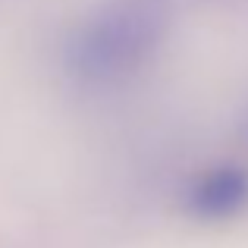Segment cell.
<instances>
[{
    "label": "cell",
    "instance_id": "6da1fadb",
    "mask_svg": "<svg viewBox=\"0 0 248 248\" xmlns=\"http://www.w3.org/2000/svg\"><path fill=\"white\" fill-rule=\"evenodd\" d=\"M170 16V0H107L69 38L66 66L94 85L123 79L151 60Z\"/></svg>",
    "mask_w": 248,
    "mask_h": 248
},
{
    "label": "cell",
    "instance_id": "7a4b0ae2",
    "mask_svg": "<svg viewBox=\"0 0 248 248\" xmlns=\"http://www.w3.org/2000/svg\"><path fill=\"white\" fill-rule=\"evenodd\" d=\"M248 201V173L236 164L211 167L188 188V211L204 220H226Z\"/></svg>",
    "mask_w": 248,
    "mask_h": 248
}]
</instances>
